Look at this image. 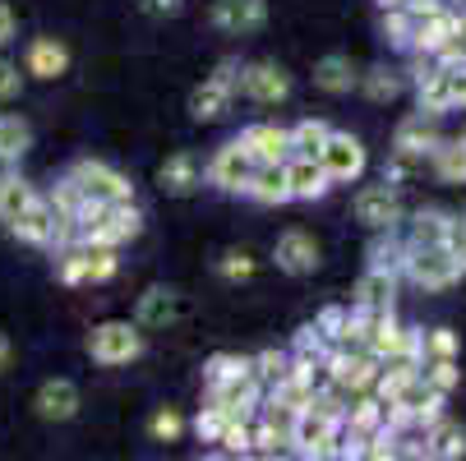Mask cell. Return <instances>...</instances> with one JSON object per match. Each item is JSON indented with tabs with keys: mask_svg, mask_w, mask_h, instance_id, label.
Segmentation results:
<instances>
[{
	"mask_svg": "<svg viewBox=\"0 0 466 461\" xmlns=\"http://www.w3.org/2000/svg\"><path fill=\"white\" fill-rule=\"evenodd\" d=\"M448 254L457 258V268H466V217H457V222H448Z\"/></svg>",
	"mask_w": 466,
	"mask_h": 461,
	"instance_id": "cell-39",
	"label": "cell"
},
{
	"mask_svg": "<svg viewBox=\"0 0 466 461\" xmlns=\"http://www.w3.org/2000/svg\"><path fill=\"white\" fill-rule=\"evenodd\" d=\"M144 351V337H139V327L135 323H97L93 333H88V356L97 365H129Z\"/></svg>",
	"mask_w": 466,
	"mask_h": 461,
	"instance_id": "cell-3",
	"label": "cell"
},
{
	"mask_svg": "<svg viewBox=\"0 0 466 461\" xmlns=\"http://www.w3.org/2000/svg\"><path fill=\"white\" fill-rule=\"evenodd\" d=\"M356 305H360V314H388V305H392V273L383 268V263H374V268L360 277Z\"/></svg>",
	"mask_w": 466,
	"mask_h": 461,
	"instance_id": "cell-15",
	"label": "cell"
},
{
	"mask_svg": "<svg viewBox=\"0 0 466 461\" xmlns=\"http://www.w3.org/2000/svg\"><path fill=\"white\" fill-rule=\"evenodd\" d=\"M411 277L420 282V286H430V291H439V286H448V282H457V258L448 254V245H434V249H411Z\"/></svg>",
	"mask_w": 466,
	"mask_h": 461,
	"instance_id": "cell-7",
	"label": "cell"
},
{
	"mask_svg": "<svg viewBox=\"0 0 466 461\" xmlns=\"http://www.w3.org/2000/svg\"><path fill=\"white\" fill-rule=\"evenodd\" d=\"M245 194H249V199H258V204H287V199H291L287 166H258V171L249 175Z\"/></svg>",
	"mask_w": 466,
	"mask_h": 461,
	"instance_id": "cell-20",
	"label": "cell"
},
{
	"mask_svg": "<svg viewBox=\"0 0 466 461\" xmlns=\"http://www.w3.org/2000/svg\"><path fill=\"white\" fill-rule=\"evenodd\" d=\"M457 33H461V19H457V15H443V10H439V15L430 19V24H420V28H416V37H411V42H416L420 51H443V46H448V42H452Z\"/></svg>",
	"mask_w": 466,
	"mask_h": 461,
	"instance_id": "cell-24",
	"label": "cell"
},
{
	"mask_svg": "<svg viewBox=\"0 0 466 461\" xmlns=\"http://www.w3.org/2000/svg\"><path fill=\"white\" fill-rule=\"evenodd\" d=\"M430 351H434L439 360H452V356H457V337L448 333V327H434V333H430Z\"/></svg>",
	"mask_w": 466,
	"mask_h": 461,
	"instance_id": "cell-41",
	"label": "cell"
},
{
	"mask_svg": "<svg viewBox=\"0 0 466 461\" xmlns=\"http://www.w3.org/2000/svg\"><path fill=\"white\" fill-rule=\"evenodd\" d=\"M10 231H15L19 240H28V245H56V213H51V204L37 199Z\"/></svg>",
	"mask_w": 466,
	"mask_h": 461,
	"instance_id": "cell-17",
	"label": "cell"
},
{
	"mask_svg": "<svg viewBox=\"0 0 466 461\" xmlns=\"http://www.w3.org/2000/svg\"><path fill=\"white\" fill-rule=\"evenodd\" d=\"M56 277H60L65 286H79V282H84V245H79V249H60Z\"/></svg>",
	"mask_w": 466,
	"mask_h": 461,
	"instance_id": "cell-32",
	"label": "cell"
},
{
	"mask_svg": "<svg viewBox=\"0 0 466 461\" xmlns=\"http://www.w3.org/2000/svg\"><path fill=\"white\" fill-rule=\"evenodd\" d=\"M443 240H448V217L420 213L416 226H411V249H434V245H443Z\"/></svg>",
	"mask_w": 466,
	"mask_h": 461,
	"instance_id": "cell-30",
	"label": "cell"
},
{
	"mask_svg": "<svg viewBox=\"0 0 466 461\" xmlns=\"http://www.w3.org/2000/svg\"><path fill=\"white\" fill-rule=\"evenodd\" d=\"M218 273H222L227 282H240V277H249V273H254V258H249V254H240V249H227V254L218 258Z\"/></svg>",
	"mask_w": 466,
	"mask_h": 461,
	"instance_id": "cell-34",
	"label": "cell"
},
{
	"mask_svg": "<svg viewBox=\"0 0 466 461\" xmlns=\"http://www.w3.org/2000/svg\"><path fill=\"white\" fill-rule=\"evenodd\" d=\"M5 365H10V337L0 333V369H5Z\"/></svg>",
	"mask_w": 466,
	"mask_h": 461,
	"instance_id": "cell-45",
	"label": "cell"
},
{
	"mask_svg": "<svg viewBox=\"0 0 466 461\" xmlns=\"http://www.w3.org/2000/svg\"><path fill=\"white\" fill-rule=\"evenodd\" d=\"M434 171H439L443 180H466V139L439 144V148H434Z\"/></svg>",
	"mask_w": 466,
	"mask_h": 461,
	"instance_id": "cell-29",
	"label": "cell"
},
{
	"mask_svg": "<svg viewBox=\"0 0 466 461\" xmlns=\"http://www.w3.org/2000/svg\"><path fill=\"white\" fill-rule=\"evenodd\" d=\"M116 268H120L116 249H88L84 245V282H106V277H116Z\"/></svg>",
	"mask_w": 466,
	"mask_h": 461,
	"instance_id": "cell-31",
	"label": "cell"
},
{
	"mask_svg": "<svg viewBox=\"0 0 466 461\" xmlns=\"http://www.w3.org/2000/svg\"><path fill=\"white\" fill-rule=\"evenodd\" d=\"M287 135H291V153H296V157L319 162V153H323V144H328L332 129H328L323 120H300L296 129H287Z\"/></svg>",
	"mask_w": 466,
	"mask_h": 461,
	"instance_id": "cell-23",
	"label": "cell"
},
{
	"mask_svg": "<svg viewBox=\"0 0 466 461\" xmlns=\"http://www.w3.org/2000/svg\"><path fill=\"white\" fill-rule=\"evenodd\" d=\"M439 148V135H434V115H411L402 129H397V157H425Z\"/></svg>",
	"mask_w": 466,
	"mask_h": 461,
	"instance_id": "cell-14",
	"label": "cell"
},
{
	"mask_svg": "<svg viewBox=\"0 0 466 461\" xmlns=\"http://www.w3.org/2000/svg\"><path fill=\"white\" fill-rule=\"evenodd\" d=\"M240 148H245L249 162H258V166H282V157L291 153V135H287V129H278V125H249L245 139H240Z\"/></svg>",
	"mask_w": 466,
	"mask_h": 461,
	"instance_id": "cell-8",
	"label": "cell"
},
{
	"mask_svg": "<svg viewBox=\"0 0 466 461\" xmlns=\"http://www.w3.org/2000/svg\"><path fill=\"white\" fill-rule=\"evenodd\" d=\"M360 88H365L374 102H383V97H397V93H402V84H397L388 70H370V75L360 79Z\"/></svg>",
	"mask_w": 466,
	"mask_h": 461,
	"instance_id": "cell-36",
	"label": "cell"
},
{
	"mask_svg": "<svg viewBox=\"0 0 466 461\" xmlns=\"http://www.w3.org/2000/svg\"><path fill=\"white\" fill-rule=\"evenodd\" d=\"M208 175H213V185H222V189H245L249 175H254V162H249V153H245L240 144H227V148H218V157L208 162Z\"/></svg>",
	"mask_w": 466,
	"mask_h": 461,
	"instance_id": "cell-12",
	"label": "cell"
},
{
	"mask_svg": "<svg viewBox=\"0 0 466 461\" xmlns=\"http://www.w3.org/2000/svg\"><path fill=\"white\" fill-rule=\"evenodd\" d=\"M314 84L323 93H351L356 88V70H351V60L347 55H323L314 65Z\"/></svg>",
	"mask_w": 466,
	"mask_h": 461,
	"instance_id": "cell-22",
	"label": "cell"
},
{
	"mask_svg": "<svg viewBox=\"0 0 466 461\" xmlns=\"http://www.w3.org/2000/svg\"><path fill=\"white\" fill-rule=\"evenodd\" d=\"M176 314H180V296H176V291H162V286L144 291V300H139V323L162 327V323H171Z\"/></svg>",
	"mask_w": 466,
	"mask_h": 461,
	"instance_id": "cell-25",
	"label": "cell"
},
{
	"mask_svg": "<svg viewBox=\"0 0 466 461\" xmlns=\"http://www.w3.org/2000/svg\"><path fill=\"white\" fill-rule=\"evenodd\" d=\"M319 166H323L328 180H356V175L365 171V148H360V139H351V135H328V144H323V153H319Z\"/></svg>",
	"mask_w": 466,
	"mask_h": 461,
	"instance_id": "cell-5",
	"label": "cell"
},
{
	"mask_svg": "<svg viewBox=\"0 0 466 461\" xmlns=\"http://www.w3.org/2000/svg\"><path fill=\"white\" fill-rule=\"evenodd\" d=\"M457 378H461V374H457V365H452V360H434V365L425 369V387H430V392H439V397L457 387Z\"/></svg>",
	"mask_w": 466,
	"mask_h": 461,
	"instance_id": "cell-33",
	"label": "cell"
},
{
	"mask_svg": "<svg viewBox=\"0 0 466 461\" xmlns=\"http://www.w3.org/2000/svg\"><path fill=\"white\" fill-rule=\"evenodd\" d=\"M65 65H70V51H65V42L37 37V42L28 46V75H33V79H56V75H65Z\"/></svg>",
	"mask_w": 466,
	"mask_h": 461,
	"instance_id": "cell-16",
	"label": "cell"
},
{
	"mask_svg": "<svg viewBox=\"0 0 466 461\" xmlns=\"http://www.w3.org/2000/svg\"><path fill=\"white\" fill-rule=\"evenodd\" d=\"M425 447H430V456H434V461H457V456H466V434H461L457 425L439 420Z\"/></svg>",
	"mask_w": 466,
	"mask_h": 461,
	"instance_id": "cell-28",
	"label": "cell"
},
{
	"mask_svg": "<svg viewBox=\"0 0 466 461\" xmlns=\"http://www.w3.org/2000/svg\"><path fill=\"white\" fill-rule=\"evenodd\" d=\"M157 180H162L167 194H194L198 189V162H194V153H171L162 162Z\"/></svg>",
	"mask_w": 466,
	"mask_h": 461,
	"instance_id": "cell-19",
	"label": "cell"
},
{
	"mask_svg": "<svg viewBox=\"0 0 466 461\" xmlns=\"http://www.w3.org/2000/svg\"><path fill=\"white\" fill-rule=\"evenodd\" d=\"M356 217H360L365 226H374V231L392 226V222H397V189H392V185H370V189H360V194H356Z\"/></svg>",
	"mask_w": 466,
	"mask_h": 461,
	"instance_id": "cell-11",
	"label": "cell"
},
{
	"mask_svg": "<svg viewBox=\"0 0 466 461\" xmlns=\"http://www.w3.org/2000/svg\"><path fill=\"white\" fill-rule=\"evenodd\" d=\"M314 263H319V245H314V236H305V231H287L282 240H278V268H287V273H314Z\"/></svg>",
	"mask_w": 466,
	"mask_h": 461,
	"instance_id": "cell-13",
	"label": "cell"
},
{
	"mask_svg": "<svg viewBox=\"0 0 466 461\" xmlns=\"http://www.w3.org/2000/svg\"><path fill=\"white\" fill-rule=\"evenodd\" d=\"M204 461H231V456H227V452H208Z\"/></svg>",
	"mask_w": 466,
	"mask_h": 461,
	"instance_id": "cell-47",
	"label": "cell"
},
{
	"mask_svg": "<svg viewBox=\"0 0 466 461\" xmlns=\"http://www.w3.org/2000/svg\"><path fill=\"white\" fill-rule=\"evenodd\" d=\"M254 374H258V383H282L287 378V356H278V351H263L258 360H254Z\"/></svg>",
	"mask_w": 466,
	"mask_h": 461,
	"instance_id": "cell-35",
	"label": "cell"
},
{
	"mask_svg": "<svg viewBox=\"0 0 466 461\" xmlns=\"http://www.w3.org/2000/svg\"><path fill=\"white\" fill-rule=\"evenodd\" d=\"M236 60H222L218 65V75L213 79H204L194 93H189V115L194 120H213V115H222L227 111V102H231V93H236Z\"/></svg>",
	"mask_w": 466,
	"mask_h": 461,
	"instance_id": "cell-4",
	"label": "cell"
},
{
	"mask_svg": "<svg viewBox=\"0 0 466 461\" xmlns=\"http://www.w3.org/2000/svg\"><path fill=\"white\" fill-rule=\"evenodd\" d=\"M19 84H24V75H19V65H10V60H0V102H10V97L19 93Z\"/></svg>",
	"mask_w": 466,
	"mask_h": 461,
	"instance_id": "cell-40",
	"label": "cell"
},
{
	"mask_svg": "<svg viewBox=\"0 0 466 461\" xmlns=\"http://www.w3.org/2000/svg\"><path fill=\"white\" fill-rule=\"evenodd\" d=\"M33 406H37L42 420H70V416L79 411V387H75L70 378H46V383L37 387Z\"/></svg>",
	"mask_w": 466,
	"mask_h": 461,
	"instance_id": "cell-10",
	"label": "cell"
},
{
	"mask_svg": "<svg viewBox=\"0 0 466 461\" xmlns=\"http://www.w3.org/2000/svg\"><path fill=\"white\" fill-rule=\"evenodd\" d=\"M222 425H227V416L213 411V406H204V411H198V420H194V429H198V438H204V443H218Z\"/></svg>",
	"mask_w": 466,
	"mask_h": 461,
	"instance_id": "cell-38",
	"label": "cell"
},
{
	"mask_svg": "<svg viewBox=\"0 0 466 461\" xmlns=\"http://www.w3.org/2000/svg\"><path fill=\"white\" fill-rule=\"evenodd\" d=\"M268 19V0H213V24L222 33H249Z\"/></svg>",
	"mask_w": 466,
	"mask_h": 461,
	"instance_id": "cell-9",
	"label": "cell"
},
{
	"mask_svg": "<svg viewBox=\"0 0 466 461\" xmlns=\"http://www.w3.org/2000/svg\"><path fill=\"white\" fill-rule=\"evenodd\" d=\"M287 189H291V199H319V194H328V175H323L319 162L296 157L287 166Z\"/></svg>",
	"mask_w": 466,
	"mask_h": 461,
	"instance_id": "cell-21",
	"label": "cell"
},
{
	"mask_svg": "<svg viewBox=\"0 0 466 461\" xmlns=\"http://www.w3.org/2000/svg\"><path fill=\"white\" fill-rule=\"evenodd\" d=\"M148 10H157V15H176V10H180V0H148Z\"/></svg>",
	"mask_w": 466,
	"mask_h": 461,
	"instance_id": "cell-44",
	"label": "cell"
},
{
	"mask_svg": "<svg viewBox=\"0 0 466 461\" xmlns=\"http://www.w3.org/2000/svg\"><path fill=\"white\" fill-rule=\"evenodd\" d=\"M448 79V106H466V70H443Z\"/></svg>",
	"mask_w": 466,
	"mask_h": 461,
	"instance_id": "cell-42",
	"label": "cell"
},
{
	"mask_svg": "<svg viewBox=\"0 0 466 461\" xmlns=\"http://www.w3.org/2000/svg\"><path fill=\"white\" fill-rule=\"evenodd\" d=\"M263 402V383L254 374V365L245 374H231L222 383H208V406L222 411L227 420H249V411Z\"/></svg>",
	"mask_w": 466,
	"mask_h": 461,
	"instance_id": "cell-2",
	"label": "cell"
},
{
	"mask_svg": "<svg viewBox=\"0 0 466 461\" xmlns=\"http://www.w3.org/2000/svg\"><path fill=\"white\" fill-rule=\"evenodd\" d=\"M88 204H106V208H120V204H129L135 199V189H129V180L116 171V166H106V162H75V171L65 175Z\"/></svg>",
	"mask_w": 466,
	"mask_h": 461,
	"instance_id": "cell-1",
	"label": "cell"
},
{
	"mask_svg": "<svg viewBox=\"0 0 466 461\" xmlns=\"http://www.w3.org/2000/svg\"><path fill=\"white\" fill-rule=\"evenodd\" d=\"M236 88H240L245 97H254V102H282V97L291 93V79H287L282 65L258 60V65H245V70H240Z\"/></svg>",
	"mask_w": 466,
	"mask_h": 461,
	"instance_id": "cell-6",
	"label": "cell"
},
{
	"mask_svg": "<svg viewBox=\"0 0 466 461\" xmlns=\"http://www.w3.org/2000/svg\"><path fill=\"white\" fill-rule=\"evenodd\" d=\"M180 429H185V420H180V416H176L171 406H167V411H157V416L148 420V434H153V438H162V443L180 438Z\"/></svg>",
	"mask_w": 466,
	"mask_h": 461,
	"instance_id": "cell-37",
	"label": "cell"
},
{
	"mask_svg": "<svg viewBox=\"0 0 466 461\" xmlns=\"http://www.w3.org/2000/svg\"><path fill=\"white\" fill-rule=\"evenodd\" d=\"M383 10H407V0H379Z\"/></svg>",
	"mask_w": 466,
	"mask_h": 461,
	"instance_id": "cell-46",
	"label": "cell"
},
{
	"mask_svg": "<svg viewBox=\"0 0 466 461\" xmlns=\"http://www.w3.org/2000/svg\"><path fill=\"white\" fill-rule=\"evenodd\" d=\"M28 144H33L28 120H19V115H0V157H5V162H19V157L28 153Z\"/></svg>",
	"mask_w": 466,
	"mask_h": 461,
	"instance_id": "cell-26",
	"label": "cell"
},
{
	"mask_svg": "<svg viewBox=\"0 0 466 461\" xmlns=\"http://www.w3.org/2000/svg\"><path fill=\"white\" fill-rule=\"evenodd\" d=\"M15 37V10L5 5V0H0V46H5Z\"/></svg>",
	"mask_w": 466,
	"mask_h": 461,
	"instance_id": "cell-43",
	"label": "cell"
},
{
	"mask_svg": "<svg viewBox=\"0 0 466 461\" xmlns=\"http://www.w3.org/2000/svg\"><path fill=\"white\" fill-rule=\"evenodd\" d=\"M42 199V194L28 185V180H19V175H10V180H0V222L5 226H15L33 204Z\"/></svg>",
	"mask_w": 466,
	"mask_h": 461,
	"instance_id": "cell-18",
	"label": "cell"
},
{
	"mask_svg": "<svg viewBox=\"0 0 466 461\" xmlns=\"http://www.w3.org/2000/svg\"><path fill=\"white\" fill-rule=\"evenodd\" d=\"M218 452H227L231 461L254 456V425L249 420H227L222 434H218Z\"/></svg>",
	"mask_w": 466,
	"mask_h": 461,
	"instance_id": "cell-27",
	"label": "cell"
}]
</instances>
